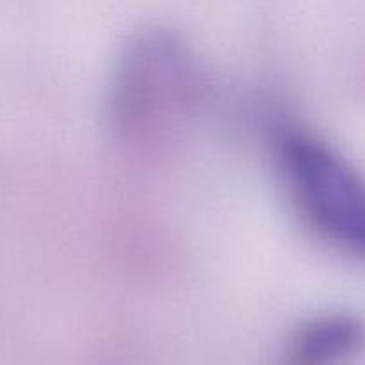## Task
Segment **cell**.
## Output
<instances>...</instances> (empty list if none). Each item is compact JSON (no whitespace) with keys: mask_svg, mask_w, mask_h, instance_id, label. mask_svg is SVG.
Masks as SVG:
<instances>
[{"mask_svg":"<svg viewBox=\"0 0 365 365\" xmlns=\"http://www.w3.org/2000/svg\"><path fill=\"white\" fill-rule=\"evenodd\" d=\"M365 341L362 321L349 314L319 317L296 334L291 344L292 365H334L353 355Z\"/></svg>","mask_w":365,"mask_h":365,"instance_id":"2","label":"cell"},{"mask_svg":"<svg viewBox=\"0 0 365 365\" xmlns=\"http://www.w3.org/2000/svg\"><path fill=\"white\" fill-rule=\"evenodd\" d=\"M284 184L310 227L342 252L365 259V180L334 148L302 132L277 143Z\"/></svg>","mask_w":365,"mask_h":365,"instance_id":"1","label":"cell"}]
</instances>
